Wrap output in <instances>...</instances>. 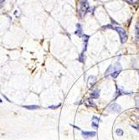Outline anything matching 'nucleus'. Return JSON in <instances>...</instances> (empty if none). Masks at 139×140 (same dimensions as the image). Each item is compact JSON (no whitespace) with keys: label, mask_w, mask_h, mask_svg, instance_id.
Masks as SVG:
<instances>
[{"label":"nucleus","mask_w":139,"mask_h":140,"mask_svg":"<svg viewBox=\"0 0 139 140\" xmlns=\"http://www.w3.org/2000/svg\"><path fill=\"white\" fill-rule=\"evenodd\" d=\"M135 40L137 42L139 41V24H136V28H135Z\"/></svg>","instance_id":"obj_8"},{"label":"nucleus","mask_w":139,"mask_h":140,"mask_svg":"<svg viewBox=\"0 0 139 140\" xmlns=\"http://www.w3.org/2000/svg\"><path fill=\"white\" fill-rule=\"evenodd\" d=\"M133 128H136V129H138V130L139 131V125L138 126V127H135V126H133Z\"/></svg>","instance_id":"obj_19"},{"label":"nucleus","mask_w":139,"mask_h":140,"mask_svg":"<svg viewBox=\"0 0 139 140\" xmlns=\"http://www.w3.org/2000/svg\"><path fill=\"white\" fill-rule=\"evenodd\" d=\"M88 39H89V36L88 35H83L82 36V40H83V43H84L83 52L86 51V46H87V42H88Z\"/></svg>","instance_id":"obj_9"},{"label":"nucleus","mask_w":139,"mask_h":140,"mask_svg":"<svg viewBox=\"0 0 139 140\" xmlns=\"http://www.w3.org/2000/svg\"><path fill=\"white\" fill-rule=\"evenodd\" d=\"M95 81H96V77L95 76V75H91V76H89L88 78V86H92L95 83Z\"/></svg>","instance_id":"obj_5"},{"label":"nucleus","mask_w":139,"mask_h":140,"mask_svg":"<svg viewBox=\"0 0 139 140\" xmlns=\"http://www.w3.org/2000/svg\"><path fill=\"white\" fill-rule=\"evenodd\" d=\"M2 102H3V101H2L1 99H0V103H2Z\"/></svg>","instance_id":"obj_22"},{"label":"nucleus","mask_w":139,"mask_h":140,"mask_svg":"<svg viewBox=\"0 0 139 140\" xmlns=\"http://www.w3.org/2000/svg\"><path fill=\"white\" fill-rule=\"evenodd\" d=\"M23 107L28 110H36V109L40 108V107L38 106V105H28V106L25 105V106H23Z\"/></svg>","instance_id":"obj_6"},{"label":"nucleus","mask_w":139,"mask_h":140,"mask_svg":"<svg viewBox=\"0 0 139 140\" xmlns=\"http://www.w3.org/2000/svg\"><path fill=\"white\" fill-rule=\"evenodd\" d=\"M92 119H93V122H99V120H100V119L96 118V117H93Z\"/></svg>","instance_id":"obj_17"},{"label":"nucleus","mask_w":139,"mask_h":140,"mask_svg":"<svg viewBox=\"0 0 139 140\" xmlns=\"http://www.w3.org/2000/svg\"><path fill=\"white\" fill-rule=\"evenodd\" d=\"M113 71H114V65H110L109 67L107 68V70L105 72V74H104L105 76H107L108 75H111Z\"/></svg>","instance_id":"obj_7"},{"label":"nucleus","mask_w":139,"mask_h":140,"mask_svg":"<svg viewBox=\"0 0 139 140\" xmlns=\"http://www.w3.org/2000/svg\"><path fill=\"white\" fill-rule=\"evenodd\" d=\"M3 1H4V0H0V3H3Z\"/></svg>","instance_id":"obj_21"},{"label":"nucleus","mask_w":139,"mask_h":140,"mask_svg":"<svg viewBox=\"0 0 139 140\" xmlns=\"http://www.w3.org/2000/svg\"><path fill=\"white\" fill-rule=\"evenodd\" d=\"M114 29H115L116 31H117L118 34H119L122 43L124 44L127 40V34L126 30H125L124 29H122V27H118V26L114 27Z\"/></svg>","instance_id":"obj_2"},{"label":"nucleus","mask_w":139,"mask_h":140,"mask_svg":"<svg viewBox=\"0 0 139 140\" xmlns=\"http://www.w3.org/2000/svg\"><path fill=\"white\" fill-rule=\"evenodd\" d=\"M116 134L117 135H119V136H122V135L123 134V130L121 129V128H117V129L116 130Z\"/></svg>","instance_id":"obj_14"},{"label":"nucleus","mask_w":139,"mask_h":140,"mask_svg":"<svg viewBox=\"0 0 139 140\" xmlns=\"http://www.w3.org/2000/svg\"><path fill=\"white\" fill-rule=\"evenodd\" d=\"M127 2H128V3H133V1H130V0H127Z\"/></svg>","instance_id":"obj_20"},{"label":"nucleus","mask_w":139,"mask_h":140,"mask_svg":"<svg viewBox=\"0 0 139 140\" xmlns=\"http://www.w3.org/2000/svg\"><path fill=\"white\" fill-rule=\"evenodd\" d=\"M100 96V91L99 90H95L91 94V97L92 98H98Z\"/></svg>","instance_id":"obj_11"},{"label":"nucleus","mask_w":139,"mask_h":140,"mask_svg":"<svg viewBox=\"0 0 139 140\" xmlns=\"http://www.w3.org/2000/svg\"><path fill=\"white\" fill-rule=\"evenodd\" d=\"M109 110L113 112H120L121 110H122V107H121L120 105L117 104V103H112V104L109 107Z\"/></svg>","instance_id":"obj_3"},{"label":"nucleus","mask_w":139,"mask_h":140,"mask_svg":"<svg viewBox=\"0 0 139 140\" xmlns=\"http://www.w3.org/2000/svg\"><path fill=\"white\" fill-rule=\"evenodd\" d=\"M89 10V4L87 0H80V9L79 13L81 16L86 14V13Z\"/></svg>","instance_id":"obj_1"},{"label":"nucleus","mask_w":139,"mask_h":140,"mask_svg":"<svg viewBox=\"0 0 139 140\" xmlns=\"http://www.w3.org/2000/svg\"><path fill=\"white\" fill-rule=\"evenodd\" d=\"M92 126L93 128H98V125L95 123V122H92Z\"/></svg>","instance_id":"obj_16"},{"label":"nucleus","mask_w":139,"mask_h":140,"mask_svg":"<svg viewBox=\"0 0 139 140\" xmlns=\"http://www.w3.org/2000/svg\"><path fill=\"white\" fill-rule=\"evenodd\" d=\"M61 106V104L60 103V104H58V105H56V106H53V105H52V106H49V108H50V109H56V108H58L59 107H60Z\"/></svg>","instance_id":"obj_15"},{"label":"nucleus","mask_w":139,"mask_h":140,"mask_svg":"<svg viewBox=\"0 0 139 140\" xmlns=\"http://www.w3.org/2000/svg\"><path fill=\"white\" fill-rule=\"evenodd\" d=\"M81 34H82V27H81V25L80 24H76V34H77V35H81Z\"/></svg>","instance_id":"obj_10"},{"label":"nucleus","mask_w":139,"mask_h":140,"mask_svg":"<svg viewBox=\"0 0 139 140\" xmlns=\"http://www.w3.org/2000/svg\"><path fill=\"white\" fill-rule=\"evenodd\" d=\"M120 72H121V70H115V71H113L112 73L111 74V75L112 76L113 78H116L117 76H118V75L120 74Z\"/></svg>","instance_id":"obj_12"},{"label":"nucleus","mask_w":139,"mask_h":140,"mask_svg":"<svg viewBox=\"0 0 139 140\" xmlns=\"http://www.w3.org/2000/svg\"><path fill=\"white\" fill-rule=\"evenodd\" d=\"M95 136V132H88V131L82 132V137L84 139H90V138Z\"/></svg>","instance_id":"obj_4"},{"label":"nucleus","mask_w":139,"mask_h":140,"mask_svg":"<svg viewBox=\"0 0 139 140\" xmlns=\"http://www.w3.org/2000/svg\"><path fill=\"white\" fill-rule=\"evenodd\" d=\"M79 61L82 63L85 62V56H84V53H81V56H79Z\"/></svg>","instance_id":"obj_13"},{"label":"nucleus","mask_w":139,"mask_h":140,"mask_svg":"<svg viewBox=\"0 0 139 140\" xmlns=\"http://www.w3.org/2000/svg\"><path fill=\"white\" fill-rule=\"evenodd\" d=\"M3 97L4 98H5V99H6L7 101H8V102H11V101H10L9 99H8V97H6V96H5V95H4V94H3Z\"/></svg>","instance_id":"obj_18"}]
</instances>
